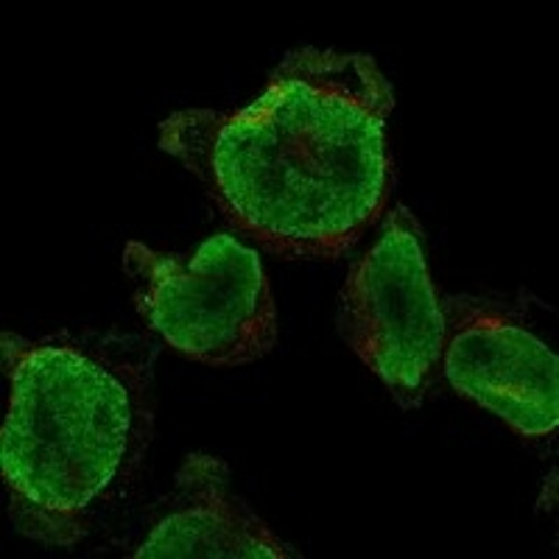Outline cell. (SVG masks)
<instances>
[{"label":"cell","instance_id":"1","mask_svg":"<svg viewBox=\"0 0 559 559\" xmlns=\"http://www.w3.org/2000/svg\"><path fill=\"white\" fill-rule=\"evenodd\" d=\"M392 107V84L372 57L302 48L249 107L174 112L159 123V148L266 252L336 261L386 213Z\"/></svg>","mask_w":559,"mask_h":559},{"label":"cell","instance_id":"2","mask_svg":"<svg viewBox=\"0 0 559 559\" xmlns=\"http://www.w3.org/2000/svg\"><path fill=\"white\" fill-rule=\"evenodd\" d=\"M12 381L0 467L17 532L76 546L96 507L129 476L152 439L138 369L96 349L3 333Z\"/></svg>","mask_w":559,"mask_h":559},{"label":"cell","instance_id":"3","mask_svg":"<svg viewBox=\"0 0 559 559\" xmlns=\"http://www.w3.org/2000/svg\"><path fill=\"white\" fill-rule=\"evenodd\" d=\"M134 308L168 347L207 367H247L277 344V306L258 252L213 236L191 254H163L129 241Z\"/></svg>","mask_w":559,"mask_h":559},{"label":"cell","instance_id":"4","mask_svg":"<svg viewBox=\"0 0 559 559\" xmlns=\"http://www.w3.org/2000/svg\"><path fill=\"white\" fill-rule=\"evenodd\" d=\"M347 347L392 392L397 406H423L445 347V311L431 286L417 218L392 210L378 243L349 269L338 299Z\"/></svg>","mask_w":559,"mask_h":559},{"label":"cell","instance_id":"5","mask_svg":"<svg viewBox=\"0 0 559 559\" xmlns=\"http://www.w3.org/2000/svg\"><path fill=\"white\" fill-rule=\"evenodd\" d=\"M442 311V369L451 386L521 437H548L559 423V361L551 349L487 306L453 299Z\"/></svg>","mask_w":559,"mask_h":559},{"label":"cell","instance_id":"6","mask_svg":"<svg viewBox=\"0 0 559 559\" xmlns=\"http://www.w3.org/2000/svg\"><path fill=\"white\" fill-rule=\"evenodd\" d=\"M168 512L140 543L134 557L182 559H280L294 557L292 548L233 496L227 464L204 453L185 459Z\"/></svg>","mask_w":559,"mask_h":559}]
</instances>
